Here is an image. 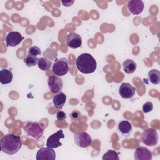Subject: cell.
I'll return each instance as SVG.
<instances>
[{
  "instance_id": "cell-22",
  "label": "cell",
  "mask_w": 160,
  "mask_h": 160,
  "mask_svg": "<svg viewBox=\"0 0 160 160\" xmlns=\"http://www.w3.org/2000/svg\"><path fill=\"white\" fill-rule=\"evenodd\" d=\"M103 160H119L118 153L114 150H108L102 156Z\"/></svg>"
},
{
  "instance_id": "cell-8",
  "label": "cell",
  "mask_w": 160,
  "mask_h": 160,
  "mask_svg": "<svg viewBox=\"0 0 160 160\" xmlns=\"http://www.w3.org/2000/svg\"><path fill=\"white\" fill-rule=\"evenodd\" d=\"M36 160H55L56 152L53 148L46 147L39 149L36 156Z\"/></svg>"
},
{
  "instance_id": "cell-10",
  "label": "cell",
  "mask_w": 160,
  "mask_h": 160,
  "mask_svg": "<svg viewBox=\"0 0 160 160\" xmlns=\"http://www.w3.org/2000/svg\"><path fill=\"white\" fill-rule=\"evenodd\" d=\"M135 92V87L128 82H122L119 89V95L124 99H130L132 98L134 96Z\"/></svg>"
},
{
  "instance_id": "cell-23",
  "label": "cell",
  "mask_w": 160,
  "mask_h": 160,
  "mask_svg": "<svg viewBox=\"0 0 160 160\" xmlns=\"http://www.w3.org/2000/svg\"><path fill=\"white\" fill-rule=\"evenodd\" d=\"M41 53V51L40 48L36 46H33L29 48L28 54H29V55L37 56L38 55H40Z\"/></svg>"
},
{
  "instance_id": "cell-1",
  "label": "cell",
  "mask_w": 160,
  "mask_h": 160,
  "mask_svg": "<svg viewBox=\"0 0 160 160\" xmlns=\"http://www.w3.org/2000/svg\"><path fill=\"white\" fill-rule=\"evenodd\" d=\"M1 151L9 155L17 153L22 147V141L19 136L13 134L5 135L0 141Z\"/></svg>"
},
{
  "instance_id": "cell-16",
  "label": "cell",
  "mask_w": 160,
  "mask_h": 160,
  "mask_svg": "<svg viewBox=\"0 0 160 160\" xmlns=\"http://www.w3.org/2000/svg\"><path fill=\"white\" fill-rule=\"evenodd\" d=\"M66 95L61 91L56 94L52 99L53 104L58 109H62L66 103Z\"/></svg>"
},
{
  "instance_id": "cell-12",
  "label": "cell",
  "mask_w": 160,
  "mask_h": 160,
  "mask_svg": "<svg viewBox=\"0 0 160 160\" xmlns=\"http://www.w3.org/2000/svg\"><path fill=\"white\" fill-rule=\"evenodd\" d=\"M82 44V38L76 32H70L66 37V45L72 49L79 48Z\"/></svg>"
},
{
  "instance_id": "cell-24",
  "label": "cell",
  "mask_w": 160,
  "mask_h": 160,
  "mask_svg": "<svg viewBox=\"0 0 160 160\" xmlns=\"http://www.w3.org/2000/svg\"><path fill=\"white\" fill-rule=\"evenodd\" d=\"M153 109V104L152 102L148 101L145 102L142 106V112L144 113H148Z\"/></svg>"
},
{
  "instance_id": "cell-6",
  "label": "cell",
  "mask_w": 160,
  "mask_h": 160,
  "mask_svg": "<svg viewBox=\"0 0 160 160\" xmlns=\"http://www.w3.org/2000/svg\"><path fill=\"white\" fill-rule=\"evenodd\" d=\"M75 144L80 148H88L92 144V139L89 134L86 132H78L74 134Z\"/></svg>"
},
{
  "instance_id": "cell-27",
  "label": "cell",
  "mask_w": 160,
  "mask_h": 160,
  "mask_svg": "<svg viewBox=\"0 0 160 160\" xmlns=\"http://www.w3.org/2000/svg\"><path fill=\"white\" fill-rule=\"evenodd\" d=\"M62 4H63V6H66V7H69L71 6V5H72V4L74 2V1H61Z\"/></svg>"
},
{
  "instance_id": "cell-25",
  "label": "cell",
  "mask_w": 160,
  "mask_h": 160,
  "mask_svg": "<svg viewBox=\"0 0 160 160\" xmlns=\"http://www.w3.org/2000/svg\"><path fill=\"white\" fill-rule=\"evenodd\" d=\"M81 116V112L78 110H74L70 114V117L72 120H77Z\"/></svg>"
},
{
  "instance_id": "cell-21",
  "label": "cell",
  "mask_w": 160,
  "mask_h": 160,
  "mask_svg": "<svg viewBox=\"0 0 160 160\" xmlns=\"http://www.w3.org/2000/svg\"><path fill=\"white\" fill-rule=\"evenodd\" d=\"M38 60L39 58L37 56H34L28 54L24 58V62L27 66L31 67L36 66V64L38 62Z\"/></svg>"
},
{
  "instance_id": "cell-2",
  "label": "cell",
  "mask_w": 160,
  "mask_h": 160,
  "mask_svg": "<svg viewBox=\"0 0 160 160\" xmlns=\"http://www.w3.org/2000/svg\"><path fill=\"white\" fill-rule=\"evenodd\" d=\"M78 69L83 74H90L95 71L97 63L95 59L89 53L80 54L76 61Z\"/></svg>"
},
{
  "instance_id": "cell-18",
  "label": "cell",
  "mask_w": 160,
  "mask_h": 160,
  "mask_svg": "<svg viewBox=\"0 0 160 160\" xmlns=\"http://www.w3.org/2000/svg\"><path fill=\"white\" fill-rule=\"evenodd\" d=\"M122 66L124 71L127 74L133 73L136 71L137 67L136 62L133 60L129 59L125 60L122 63Z\"/></svg>"
},
{
  "instance_id": "cell-15",
  "label": "cell",
  "mask_w": 160,
  "mask_h": 160,
  "mask_svg": "<svg viewBox=\"0 0 160 160\" xmlns=\"http://www.w3.org/2000/svg\"><path fill=\"white\" fill-rule=\"evenodd\" d=\"M117 129L118 132L124 137H128L132 131V126L130 122L123 120L118 124Z\"/></svg>"
},
{
  "instance_id": "cell-5",
  "label": "cell",
  "mask_w": 160,
  "mask_h": 160,
  "mask_svg": "<svg viewBox=\"0 0 160 160\" xmlns=\"http://www.w3.org/2000/svg\"><path fill=\"white\" fill-rule=\"evenodd\" d=\"M142 141L147 146H153L158 142V134L154 129L148 128L143 131L142 133Z\"/></svg>"
},
{
  "instance_id": "cell-3",
  "label": "cell",
  "mask_w": 160,
  "mask_h": 160,
  "mask_svg": "<svg viewBox=\"0 0 160 160\" xmlns=\"http://www.w3.org/2000/svg\"><path fill=\"white\" fill-rule=\"evenodd\" d=\"M24 131L28 136L32 137L36 141L41 140L43 137L44 129L37 122H26L24 126Z\"/></svg>"
},
{
  "instance_id": "cell-7",
  "label": "cell",
  "mask_w": 160,
  "mask_h": 160,
  "mask_svg": "<svg viewBox=\"0 0 160 160\" xmlns=\"http://www.w3.org/2000/svg\"><path fill=\"white\" fill-rule=\"evenodd\" d=\"M48 84L51 92L58 93L63 88L62 79L58 76H49L48 80Z\"/></svg>"
},
{
  "instance_id": "cell-11",
  "label": "cell",
  "mask_w": 160,
  "mask_h": 160,
  "mask_svg": "<svg viewBox=\"0 0 160 160\" xmlns=\"http://www.w3.org/2000/svg\"><path fill=\"white\" fill-rule=\"evenodd\" d=\"M24 39V37L18 31L9 32L6 38V43L7 46L14 47L19 44Z\"/></svg>"
},
{
  "instance_id": "cell-26",
  "label": "cell",
  "mask_w": 160,
  "mask_h": 160,
  "mask_svg": "<svg viewBox=\"0 0 160 160\" xmlns=\"http://www.w3.org/2000/svg\"><path fill=\"white\" fill-rule=\"evenodd\" d=\"M56 118L59 121H64L66 119V114L62 111H59L56 114Z\"/></svg>"
},
{
  "instance_id": "cell-13",
  "label": "cell",
  "mask_w": 160,
  "mask_h": 160,
  "mask_svg": "<svg viewBox=\"0 0 160 160\" xmlns=\"http://www.w3.org/2000/svg\"><path fill=\"white\" fill-rule=\"evenodd\" d=\"M134 157L136 160H151L152 154L148 148L144 146H140L136 149Z\"/></svg>"
},
{
  "instance_id": "cell-14",
  "label": "cell",
  "mask_w": 160,
  "mask_h": 160,
  "mask_svg": "<svg viewBox=\"0 0 160 160\" xmlns=\"http://www.w3.org/2000/svg\"><path fill=\"white\" fill-rule=\"evenodd\" d=\"M144 8V4L141 0H131L128 3L129 11L134 15L141 14L143 11Z\"/></svg>"
},
{
  "instance_id": "cell-20",
  "label": "cell",
  "mask_w": 160,
  "mask_h": 160,
  "mask_svg": "<svg viewBox=\"0 0 160 160\" xmlns=\"http://www.w3.org/2000/svg\"><path fill=\"white\" fill-rule=\"evenodd\" d=\"M38 65L39 68L42 71L49 70L52 65V62L44 57L39 58Z\"/></svg>"
},
{
  "instance_id": "cell-19",
  "label": "cell",
  "mask_w": 160,
  "mask_h": 160,
  "mask_svg": "<svg viewBox=\"0 0 160 160\" xmlns=\"http://www.w3.org/2000/svg\"><path fill=\"white\" fill-rule=\"evenodd\" d=\"M149 81L154 84L157 85L160 82V72L157 69H151L148 72V74Z\"/></svg>"
},
{
  "instance_id": "cell-4",
  "label": "cell",
  "mask_w": 160,
  "mask_h": 160,
  "mask_svg": "<svg viewBox=\"0 0 160 160\" xmlns=\"http://www.w3.org/2000/svg\"><path fill=\"white\" fill-rule=\"evenodd\" d=\"M52 70L54 74L58 76H64L69 70L68 60L65 58L56 59L52 64Z\"/></svg>"
},
{
  "instance_id": "cell-9",
  "label": "cell",
  "mask_w": 160,
  "mask_h": 160,
  "mask_svg": "<svg viewBox=\"0 0 160 160\" xmlns=\"http://www.w3.org/2000/svg\"><path fill=\"white\" fill-rule=\"evenodd\" d=\"M64 138V134L63 131L60 129L56 132L51 135L46 142V146L51 148H56L62 145V143L60 142V139Z\"/></svg>"
},
{
  "instance_id": "cell-17",
  "label": "cell",
  "mask_w": 160,
  "mask_h": 160,
  "mask_svg": "<svg viewBox=\"0 0 160 160\" xmlns=\"http://www.w3.org/2000/svg\"><path fill=\"white\" fill-rule=\"evenodd\" d=\"M13 78V74L11 70L3 69L0 71V82L2 84L10 83Z\"/></svg>"
}]
</instances>
